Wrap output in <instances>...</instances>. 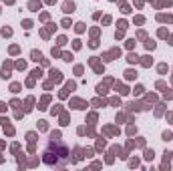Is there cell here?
Masks as SVG:
<instances>
[{
    "label": "cell",
    "mask_w": 173,
    "mask_h": 171,
    "mask_svg": "<svg viewBox=\"0 0 173 171\" xmlns=\"http://www.w3.org/2000/svg\"><path fill=\"white\" fill-rule=\"evenodd\" d=\"M66 159H69V155H66L64 145L58 149V153H52L51 147L44 151V163H46L48 167H63V165H66Z\"/></svg>",
    "instance_id": "cell-1"
}]
</instances>
